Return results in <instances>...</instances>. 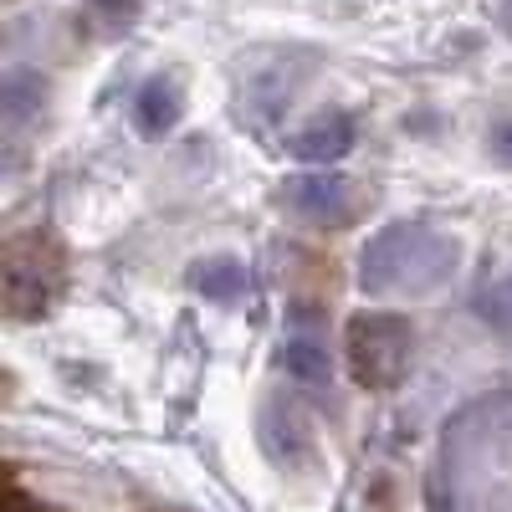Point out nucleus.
Instances as JSON below:
<instances>
[{
  "label": "nucleus",
  "mask_w": 512,
  "mask_h": 512,
  "mask_svg": "<svg viewBox=\"0 0 512 512\" xmlns=\"http://www.w3.org/2000/svg\"><path fill=\"white\" fill-rule=\"evenodd\" d=\"M57 297V251L36 236H21L0 251V313L36 323Z\"/></svg>",
  "instance_id": "obj_1"
},
{
  "label": "nucleus",
  "mask_w": 512,
  "mask_h": 512,
  "mask_svg": "<svg viewBox=\"0 0 512 512\" xmlns=\"http://www.w3.org/2000/svg\"><path fill=\"white\" fill-rule=\"evenodd\" d=\"M410 344L415 333L400 313H364L349 323V359H354V379L364 390H390L400 384L405 364H410Z\"/></svg>",
  "instance_id": "obj_2"
},
{
  "label": "nucleus",
  "mask_w": 512,
  "mask_h": 512,
  "mask_svg": "<svg viewBox=\"0 0 512 512\" xmlns=\"http://www.w3.org/2000/svg\"><path fill=\"white\" fill-rule=\"evenodd\" d=\"M282 195H287V210H297V216L313 221V226H344V221L359 216L354 190H349L344 180H323V175H313V180H292Z\"/></svg>",
  "instance_id": "obj_3"
},
{
  "label": "nucleus",
  "mask_w": 512,
  "mask_h": 512,
  "mask_svg": "<svg viewBox=\"0 0 512 512\" xmlns=\"http://www.w3.org/2000/svg\"><path fill=\"white\" fill-rule=\"evenodd\" d=\"M420 241H425V236H420L415 226H390L379 241H369V251H364V282H369V287H384V282L405 277Z\"/></svg>",
  "instance_id": "obj_4"
},
{
  "label": "nucleus",
  "mask_w": 512,
  "mask_h": 512,
  "mask_svg": "<svg viewBox=\"0 0 512 512\" xmlns=\"http://www.w3.org/2000/svg\"><path fill=\"white\" fill-rule=\"evenodd\" d=\"M47 108V77L36 67H6L0 72V123L21 128Z\"/></svg>",
  "instance_id": "obj_5"
},
{
  "label": "nucleus",
  "mask_w": 512,
  "mask_h": 512,
  "mask_svg": "<svg viewBox=\"0 0 512 512\" xmlns=\"http://www.w3.org/2000/svg\"><path fill=\"white\" fill-rule=\"evenodd\" d=\"M262 436H267V451H272L282 466H297V461L313 451V436H308L303 415H297L287 400H272V405H267V415H262Z\"/></svg>",
  "instance_id": "obj_6"
},
{
  "label": "nucleus",
  "mask_w": 512,
  "mask_h": 512,
  "mask_svg": "<svg viewBox=\"0 0 512 512\" xmlns=\"http://www.w3.org/2000/svg\"><path fill=\"white\" fill-rule=\"evenodd\" d=\"M349 144H354V118L349 113H323L292 139V154L308 159V164H323V159L349 154Z\"/></svg>",
  "instance_id": "obj_7"
},
{
  "label": "nucleus",
  "mask_w": 512,
  "mask_h": 512,
  "mask_svg": "<svg viewBox=\"0 0 512 512\" xmlns=\"http://www.w3.org/2000/svg\"><path fill=\"white\" fill-rule=\"evenodd\" d=\"M134 123H139V134L144 139H164L169 128L180 123V88L169 77H149L139 98H134Z\"/></svg>",
  "instance_id": "obj_8"
},
{
  "label": "nucleus",
  "mask_w": 512,
  "mask_h": 512,
  "mask_svg": "<svg viewBox=\"0 0 512 512\" xmlns=\"http://www.w3.org/2000/svg\"><path fill=\"white\" fill-rule=\"evenodd\" d=\"M190 287L205 292L210 303H241L251 282H246V267L236 256H205V262L190 267Z\"/></svg>",
  "instance_id": "obj_9"
},
{
  "label": "nucleus",
  "mask_w": 512,
  "mask_h": 512,
  "mask_svg": "<svg viewBox=\"0 0 512 512\" xmlns=\"http://www.w3.org/2000/svg\"><path fill=\"white\" fill-rule=\"evenodd\" d=\"M282 359H287V369H292L297 379H313V384L328 379V354H323L318 344H308V338H292Z\"/></svg>",
  "instance_id": "obj_10"
},
{
  "label": "nucleus",
  "mask_w": 512,
  "mask_h": 512,
  "mask_svg": "<svg viewBox=\"0 0 512 512\" xmlns=\"http://www.w3.org/2000/svg\"><path fill=\"white\" fill-rule=\"evenodd\" d=\"M93 11H98L108 26H128V21L144 11V0H93Z\"/></svg>",
  "instance_id": "obj_11"
},
{
  "label": "nucleus",
  "mask_w": 512,
  "mask_h": 512,
  "mask_svg": "<svg viewBox=\"0 0 512 512\" xmlns=\"http://www.w3.org/2000/svg\"><path fill=\"white\" fill-rule=\"evenodd\" d=\"M492 154H497L502 164H512V113H502V118L492 123Z\"/></svg>",
  "instance_id": "obj_12"
},
{
  "label": "nucleus",
  "mask_w": 512,
  "mask_h": 512,
  "mask_svg": "<svg viewBox=\"0 0 512 512\" xmlns=\"http://www.w3.org/2000/svg\"><path fill=\"white\" fill-rule=\"evenodd\" d=\"M11 390H16V379H11L6 369H0V400H11Z\"/></svg>",
  "instance_id": "obj_13"
}]
</instances>
